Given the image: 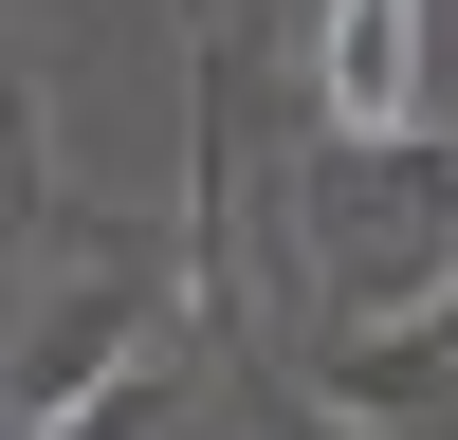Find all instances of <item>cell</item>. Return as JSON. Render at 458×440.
Returning a JSON list of instances; mask_svg holds the SVG:
<instances>
[{
	"label": "cell",
	"instance_id": "obj_1",
	"mask_svg": "<svg viewBox=\"0 0 458 440\" xmlns=\"http://www.w3.org/2000/svg\"><path fill=\"white\" fill-rule=\"evenodd\" d=\"M312 92H330V129H403L422 110V0H330Z\"/></svg>",
	"mask_w": 458,
	"mask_h": 440
}]
</instances>
